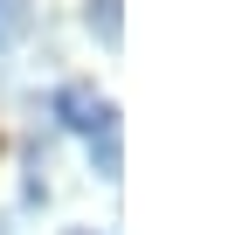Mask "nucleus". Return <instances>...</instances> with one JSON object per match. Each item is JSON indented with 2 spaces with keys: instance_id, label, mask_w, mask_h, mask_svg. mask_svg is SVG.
<instances>
[{
  "instance_id": "f257e3e1",
  "label": "nucleus",
  "mask_w": 249,
  "mask_h": 235,
  "mask_svg": "<svg viewBox=\"0 0 249 235\" xmlns=\"http://www.w3.org/2000/svg\"><path fill=\"white\" fill-rule=\"evenodd\" d=\"M55 118H62L70 132L97 138V132H111V125H118V104H111V97H97V83H62V90H55Z\"/></svg>"
},
{
  "instance_id": "f03ea898",
  "label": "nucleus",
  "mask_w": 249,
  "mask_h": 235,
  "mask_svg": "<svg viewBox=\"0 0 249 235\" xmlns=\"http://www.w3.org/2000/svg\"><path fill=\"white\" fill-rule=\"evenodd\" d=\"M118 7H124V0H83V21H90V35H97L111 55L124 49V14H118Z\"/></svg>"
},
{
  "instance_id": "7ed1b4c3",
  "label": "nucleus",
  "mask_w": 249,
  "mask_h": 235,
  "mask_svg": "<svg viewBox=\"0 0 249 235\" xmlns=\"http://www.w3.org/2000/svg\"><path fill=\"white\" fill-rule=\"evenodd\" d=\"M28 28H35V0H0V55H7Z\"/></svg>"
},
{
  "instance_id": "20e7f679",
  "label": "nucleus",
  "mask_w": 249,
  "mask_h": 235,
  "mask_svg": "<svg viewBox=\"0 0 249 235\" xmlns=\"http://www.w3.org/2000/svg\"><path fill=\"white\" fill-rule=\"evenodd\" d=\"M90 166H97V180H124V159H118V125L111 132H97V138H90Z\"/></svg>"
},
{
  "instance_id": "39448f33",
  "label": "nucleus",
  "mask_w": 249,
  "mask_h": 235,
  "mask_svg": "<svg viewBox=\"0 0 249 235\" xmlns=\"http://www.w3.org/2000/svg\"><path fill=\"white\" fill-rule=\"evenodd\" d=\"M70 235H90V228H70Z\"/></svg>"
},
{
  "instance_id": "423d86ee",
  "label": "nucleus",
  "mask_w": 249,
  "mask_h": 235,
  "mask_svg": "<svg viewBox=\"0 0 249 235\" xmlns=\"http://www.w3.org/2000/svg\"><path fill=\"white\" fill-rule=\"evenodd\" d=\"M0 235H7V228H0Z\"/></svg>"
}]
</instances>
